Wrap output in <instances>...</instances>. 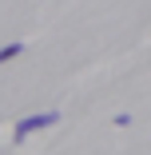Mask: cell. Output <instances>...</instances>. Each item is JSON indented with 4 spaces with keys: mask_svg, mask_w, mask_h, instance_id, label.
<instances>
[{
    "mask_svg": "<svg viewBox=\"0 0 151 155\" xmlns=\"http://www.w3.org/2000/svg\"><path fill=\"white\" fill-rule=\"evenodd\" d=\"M52 123H60V111H40V115L20 119L12 135H16V139H24V135H32V131H40V127H52Z\"/></svg>",
    "mask_w": 151,
    "mask_h": 155,
    "instance_id": "1",
    "label": "cell"
},
{
    "mask_svg": "<svg viewBox=\"0 0 151 155\" xmlns=\"http://www.w3.org/2000/svg\"><path fill=\"white\" fill-rule=\"evenodd\" d=\"M20 52H24V44H20V40H16V44H4V48H0V64H8V60H16Z\"/></svg>",
    "mask_w": 151,
    "mask_h": 155,
    "instance_id": "2",
    "label": "cell"
}]
</instances>
